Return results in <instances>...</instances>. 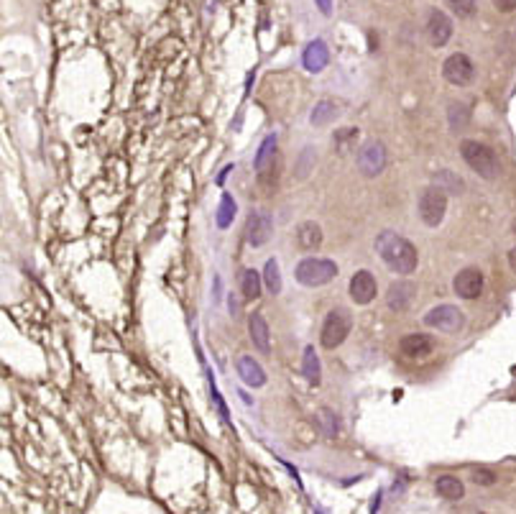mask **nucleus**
I'll use <instances>...</instances> for the list:
<instances>
[{"label":"nucleus","mask_w":516,"mask_h":514,"mask_svg":"<svg viewBox=\"0 0 516 514\" xmlns=\"http://www.w3.org/2000/svg\"><path fill=\"white\" fill-rule=\"evenodd\" d=\"M248 333H251V340H253L256 348L261 353H268V348H271V335H268L266 320H263L258 313H253L248 318Z\"/></svg>","instance_id":"a211bd4d"},{"label":"nucleus","mask_w":516,"mask_h":514,"mask_svg":"<svg viewBox=\"0 0 516 514\" xmlns=\"http://www.w3.org/2000/svg\"><path fill=\"white\" fill-rule=\"evenodd\" d=\"M302 62H304V69L307 72H322L327 67V62H330V49H327V44L322 39H314L309 41V46L304 49V57H302Z\"/></svg>","instance_id":"2eb2a0df"},{"label":"nucleus","mask_w":516,"mask_h":514,"mask_svg":"<svg viewBox=\"0 0 516 514\" xmlns=\"http://www.w3.org/2000/svg\"><path fill=\"white\" fill-rule=\"evenodd\" d=\"M399 351L406 358H425L435 351V340L427 333H409L399 340Z\"/></svg>","instance_id":"ddd939ff"},{"label":"nucleus","mask_w":516,"mask_h":514,"mask_svg":"<svg viewBox=\"0 0 516 514\" xmlns=\"http://www.w3.org/2000/svg\"><path fill=\"white\" fill-rule=\"evenodd\" d=\"M263 284L271 294H279L281 292V274H279V261L276 259H268L266 267H263Z\"/></svg>","instance_id":"b1692460"},{"label":"nucleus","mask_w":516,"mask_h":514,"mask_svg":"<svg viewBox=\"0 0 516 514\" xmlns=\"http://www.w3.org/2000/svg\"><path fill=\"white\" fill-rule=\"evenodd\" d=\"M338 118V105L333 103V100H320V103L314 105L312 116H309V123L312 125H327L330 121H335Z\"/></svg>","instance_id":"4be33fe9"},{"label":"nucleus","mask_w":516,"mask_h":514,"mask_svg":"<svg viewBox=\"0 0 516 514\" xmlns=\"http://www.w3.org/2000/svg\"><path fill=\"white\" fill-rule=\"evenodd\" d=\"M350 328H353V315L348 313L345 307H335V310L327 313L325 323H322L320 343L327 351H333V348L345 343V338L350 335Z\"/></svg>","instance_id":"7ed1b4c3"},{"label":"nucleus","mask_w":516,"mask_h":514,"mask_svg":"<svg viewBox=\"0 0 516 514\" xmlns=\"http://www.w3.org/2000/svg\"><path fill=\"white\" fill-rule=\"evenodd\" d=\"M348 289H350V297H353L355 305H368V302L376 300L379 284H376V276H373L368 269H360V272L353 274V279H350Z\"/></svg>","instance_id":"9b49d317"},{"label":"nucleus","mask_w":516,"mask_h":514,"mask_svg":"<svg viewBox=\"0 0 516 514\" xmlns=\"http://www.w3.org/2000/svg\"><path fill=\"white\" fill-rule=\"evenodd\" d=\"M417 210L425 225L437 228L440 223L445 220V213H447V189L440 187V184H430L427 189H422Z\"/></svg>","instance_id":"39448f33"},{"label":"nucleus","mask_w":516,"mask_h":514,"mask_svg":"<svg viewBox=\"0 0 516 514\" xmlns=\"http://www.w3.org/2000/svg\"><path fill=\"white\" fill-rule=\"evenodd\" d=\"M425 325L435 328V330H440V333H457V330H463L465 315H463V310H457L455 305H437L425 315Z\"/></svg>","instance_id":"0eeeda50"},{"label":"nucleus","mask_w":516,"mask_h":514,"mask_svg":"<svg viewBox=\"0 0 516 514\" xmlns=\"http://www.w3.org/2000/svg\"><path fill=\"white\" fill-rule=\"evenodd\" d=\"M274 151H276V136H266L258 154H256V172L261 177L274 169Z\"/></svg>","instance_id":"aec40b11"},{"label":"nucleus","mask_w":516,"mask_h":514,"mask_svg":"<svg viewBox=\"0 0 516 514\" xmlns=\"http://www.w3.org/2000/svg\"><path fill=\"white\" fill-rule=\"evenodd\" d=\"M445 6L450 8L457 18H471V16L476 13L478 0H445Z\"/></svg>","instance_id":"bb28decb"},{"label":"nucleus","mask_w":516,"mask_h":514,"mask_svg":"<svg viewBox=\"0 0 516 514\" xmlns=\"http://www.w3.org/2000/svg\"><path fill=\"white\" fill-rule=\"evenodd\" d=\"M442 77L455 87L471 85L476 77V65L471 62L468 54H450L442 65Z\"/></svg>","instance_id":"6e6552de"},{"label":"nucleus","mask_w":516,"mask_h":514,"mask_svg":"<svg viewBox=\"0 0 516 514\" xmlns=\"http://www.w3.org/2000/svg\"><path fill=\"white\" fill-rule=\"evenodd\" d=\"M238 376H241L248 386H263L266 384V371H263L261 366L256 364L251 356L238 358Z\"/></svg>","instance_id":"f3484780"},{"label":"nucleus","mask_w":516,"mask_h":514,"mask_svg":"<svg viewBox=\"0 0 516 514\" xmlns=\"http://www.w3.org/2000/svg\"><path fill=\"white\" fill-rule=\"evenodd\" d=\"M435 184H440V187H445L447 192H455V195H460V189H463V182L460 179H455L452 177V172H440L437 177H435Z\"/></svg>","instance_id":"cd10ccee"},{"label":"nucleus","mask_w":516,"mask_h":514,"mask_svg":"<svg viewBox=\"0 0 516 514\" xmlns=\"http://www.w3.org/2000/svg\"><path fill=\"white\" fill-rule=\"evenodd\" d=\"M483 284H486L483 272L476 267H468L463 272H457V276L452 279V289H455V294L460 300H476V297H481Z\"/></svg>","instance_id":"1a4fd4ad"},{"label":"nucleus","mask_w":516,"mask_h":514,"mask_svg":"<svg viewBox=\"0 0 516 514\" xmlns=\"http://www.w3.org/2000/svg\"><path fill=\"white\" fill-rule=\"evenodd\" d=\"M376 251H379L381 261L396 274H412L419 264L417 246L412 241H406L404 235L394 233V230H384L376 238Z\"/></svg>","instance_id":"f257e3e1"},{"label":"nucleus","mask_w":516,"mask_h":514,"mask_svg":"<svg viewBox=\"0 0 516 514\" xmlns=\"http://www.w3.org/2000/svg\"><path fill=\"white\" fill-rule=\"evenodd\" d=\"M294 241L302 251H314V248L322 246V228L312 220L299 223L297 230H294Z\"/></svg>","instance_id":"dca6fc26"},{"label":"nucleus","mask_w":516,"mask_h":514,"mask_svg":"<svg viewBox=\"0 0 516 514\" xmlns=\"http://www.w3.org/2000/svg\"><path fill=\"white\" fill-rule=\"evenodd\" d=\"M509 267H511V272L516 274V248L514 251H509Z\"/></svg>","instance_id":"72a5a7b5"},{"label":"nucleus","mask_w":516,"mask_h":514,"mask_svg":"<svg viewBox=\"0 0 516 514\" xmlns=\"http://www.w3.org/2000/svg\"><path fill=\"white\" fill-rule=\"evenodd\" d=\"M294 276L302 286H322L338 276V264L330 259H314V256H307V259H302L299 264H297Z\"/></svg>","instance_id":"20e7f679"},{"label":"nucleus","mask_w":516,"mask_h":514,"mask_svg":"<svg viewBox=\"0 0 516 514\" xmlns=\"http://www.w3.org/2000/svg\"><path fill=\"white\" fill-rule=\"evenodd\" d=\"M493 6H496L501 13H514V11H516V0H493Z\"/></svg>","instance_id":"2f4dec72"},{"label":"nucleus","mask_w":516,"mask_h":514,"mask_svg":"<svg viewBox=\"0 0 516 514\" xmlns=\"http://www.w3.org/2000/svg\"><path fill=\"white\" fill-rule=\"evenodd\" d=\"M309 159H314V151H312V149H304V154H302V162H299V167H297V174H299V179H302V177H307V169H309Z\"/></svg>","instance_id":"7c9ffc66"},{"label":"nucleus","mask_w":516,"mask_h":514,"mask_svg":"<svg viewBox=\"0 0 516 514\" xmlns=\"http://www.w3.org/2000/svg\"><path fill=\"white\" fill-rule=\"evenodd\" d=\"M233 218H236V200L230 195H222L220 208H217V225H220V228H228L230 223H233Z\"/></svg>","instance_id":"393cba45"},{"label":"nucleus","mask_w":516,"mask_h":514,"mask_svg":"<svg viewBox=\"0 0 516 514\" xmlns=\"http://www.w3.org/2000/svg\"><path fill=\"white\" fill-rule=\"evenodd\" d=\"M473 481L481 484V486H493V484H496V474L488 469H478V471H473Z\"/></svg>","instance_id":"c756f323"},{"label":"nucleus","mask_w":516,"mask_h":514,"mask_svg":"<svg viewBox=\"0 0 516 514\" xmlns=\"http://www.w3.org/2000/svg\"><path fill=\"white\" fill-rule=\"evenodd\" d=\"M314 3H317V8H320L325 16L333 13V0H314Z\"/></svg>","instance_id":"473e14b6"},{"label":"nucleus","mask_w":516,"mask_h":514,"mask_svg":"<svg viewBox=\"0 0 516 514\" xmlns=\"http://www.w3.org/2000/svg\"><path fill=\"white\" fill-rule=\"evenodd\" d=\"M241 292L246 300H256L261 294V274L256 269H246L241 276Z\"/></svg>","instance_id":"5701e85b"},{"label":"nucleus","mask_w":516,"mask_h":514,"mask_svg":"<svg viewBox=\"0 0 516 514\" xmlns=\"http://www.w3.org/2000/svg\"><path fill=\"white\" fill-rule=\"evenodd\" d=\"M386 164H389V154H386V146L376 138L366 141L358 149V169L363 177H379L384 174Z\"/></svg>","instance_id":"423d86ee"},{"label":"nucleus","mask_w":516,"mask_h":514,"mask_svg":"<svg viewBox=\"0 0 516 514\" xmlns=\"http://www.w3.org/2000/svg\"><path fill=\"white\" fill-rule=\"evenodd\" d=\"M302 374H304V379H307L309 384H320L322 379V366H320V358H317V353H314L312 345H307L304 348V358H302Z\"/></svg>","instance_id":"412c9836"},{"label":"nucleus","mask_w":516,"mask_h":514,"mask_svg":"<svg viewBox=\"0 0 516 514\" xmlns=\"http://www.w3.org/2000/svg\"><path fill=\"white\" fill-rule=\"evenodd\" d=\"M447 118H450L452 128H463V125L471 121V111H468V105L465 103H452L450 111H447Z\"/></svg>","instance_id":"a878e982"},{"label":"nucleus","mask_w":516,"mask_h":514,"mask_svg":"<svg viewBox=\"0 0 516 514\" xmlns=\"http://www.w3.org/2000/svg\"><path fill=\"white\" fill-rule=\"evenodd\" d=\"M320 420L322 425H325V435L327 437H335L338 435V420H335V415L330 410H320Z\"/></svg>","instance_id":"c85d7f7f"},{"label":"nucleus","mask_w":516,"mask_h":514,"mask_svg":"<svg viewBox=\"0 0 516 514\" xmlns=\"http://www.w3.org/2000/svg\"><path fill=\"white\" fill-rule=\"evenodd\" d=\"M435 491L447 501H460L465 496L463 481L455 479V476H440L437 481H435Z\"/></svg>","instance_id":"6ab92c4d"},{"label":"nucleus","mask_w":516,"mask_h":514,"mask_svg":"<svg viewBox=\"0 0 516 514\" xmlns=\"http://www.w3.org/2000/svg\"><path fill=\"white\" fill-rule=\"evenodd\" d=\"M460 157L463 162L476 172L478 177H483V179H496L501 174V162H498L496 151L486 146L481 141H473V138H465L460 143Z\"/></svg>","instance_id":"f03ea898"},{"label":"nucleus","mask_w":516,"mask_h":514,"mask_svg":"<svg viewBox=\"0 0 516 514\" xmlns=\"http://www.w3.org/2000/svg\"><path fill=\"white\" fill-rule=\"evenodd\" d=\"M271 235V218L266 213H251L246 223V238L251 246H263Z\"/></svg>","instance_id":"4468645a"},{"label":"nucleus","mask_w":516,"mask_h":514,"mask_svg":"<svg viewBox=\"0 0 516 514\" xmlns=\"http://www.w3.org/2000/svg\"><path fill=\"white\" fill-rule=\"evenodd\" d=\"M427 39H430V44L435 46V49H440V46H445L447 41H450L452 36V21L450 16L445 13V11H437V8H432L430 16H427Z\"/></svg>","instance_id":"9d476101"},{"label":"nucleus","mask_w":516,"mask_h":514,"mask_svg":"<svg viewBox=\"0 0 516 514\" xmlns=\"http://www.w3.org/2000/svg\"><path fill=\"white\" fill-rule=\"evenodd\" d=\"M414 297H417V284L409 279H401V281H394L389 286V294H386V305L389 310L394 313H406L409 307H412Z\"/></svg>","instance_id":"f8f14e48"}]
</instances>
